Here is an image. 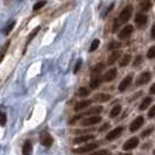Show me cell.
<instances>
[{"label":"cell","instance_id":"obj_1","mask_svg":"<svg viewBox=\"0 0 155 155\" xmlns=\"http://www.w3.org/2000/svg\"><path fill=\"white\" fill-rule=\"evenodd\" d=\"M133 12V7L132 6H126V7L120 12L119 14V22L120 23H126L130 19H131V15H132Z\"/></svg>","mask_w":155,"mask_h":155},{"label":"cell","instance_id":"obj_2","mask_svg":"<svg viewBox=\"0 0 155 155\" xmlns=\"http://www.w3.org/2000/svg\"><path fill=\"white\" fill-rule=\"evenodd\" d=\"M97 147H98V143L97 142H92V143H87L85 146H82V147L74 149V153L75 154H84V153H87V152H90L92 149H96Z\"/></svg>","mask_w":155,"mask_h":155},{"label":"cell","instance_id":"obj_3","mask_svg":"<svg viewBox=\"0 0 155 155\" xmlns=\"http://www.w3.org/2000/svg\"><path fill=\"white\" fill-rule=\"evenodd\" d=\"M40 141L45 147H50L53 145V138L48 132L43 131L40 133Z\"/></svg>","mask_w":155,"mask_h":155},{"label":"cell","instance_id":"obj_4","mask_svg":"<svg viewBox=\"0 0 155 155\" xmlns=\"http://www.w3.org/2000/svg\"><path fill=\"white\" fill-rule=\"evenodd\" d=\"M150 78H152V75H150V72H148V71H145V72H142L141 75H140L138 79H137V82H135V85H145V84H147L148 82L150 81Z\"/></svg>","mask_w":155,"mask_h":155},{"label":"cell","instance_id":"obj_5","mask_svg":"<svg viewBox=\"0 0 155 155\" xmlns=\"http://www.w3.org/2000/svg\"><path fill=\"white\" fill-rule=\"evenodd\" d=\"M132 79H133V75L132 74H130V75H127L126 77L120 82V84H119V86H118V89H119V91H125L127 87H128V85L132 83Z\"/></svg>","mask_w":155,"mask_h":155},{"label":"cell","instance_id":"obj_6","mask_svg":"<svg viewBox=\"0 0 155 155\" xmlns=\"http://www.w3.org/2000/svg\"><path fill=\"white\" fill-rule=\"evenodd\" d=\"M101 111H103V106H94V107H92L91 110H89L87 112L83 113V114H81V116H78L77 118H75L74 120H71V121H70V124L75 123V120H76V119H78V118H82L83 116H92V114H98V113H101Z\"/></svg>","mask_w":155,"mask_h":155},{"label":"cell","instance_id":"obj_7","mask_svg":"<svg viewBox=\"0 0 155 155\" xmlns=\"http://www.w3.org/2000/svg\"><path fill=\"white\" fill-rule=\"evenodd\" d=\"M138 145H139V139L138 138H131L124 143V149L125 150H131V149H134Z\"/></svg>","mask_w":155,"mask_h":155},{"label":"cell","instance_id":"obj_8","mask_svg":"<svg viewBox=\"0 0 155 155\" xmlns=\"http://www.w3.org/2000/svg\"><path fill=\"white\" fill-rule=\"evenodd\" d=\"M133 33V26H125L124 28L121 29V31H119V38L120 40H124V39H127V38H130V35Z\"/></svg>","mask_w":155,"mask_h":155},{"label":"cell","instance_id":"obj_9","mask_svg":"<svg viewBox=\"0 0 155 155\" xmlns=\"http://www.w3.org/2000/svg\"><path fill=\"white\" fill-rule=\"evenodd\" d=\"M142 125H143V118L142 117H138L134 121H132V124L130 125V131L131 132H137Z\"/></svg>","mask_w":155,"mask_h":155},{"label":"cell","instance_id":"obj_10","mask_svg":"<svg viewBox=\"0 0 155 155\" xmlns=\"http://www.w3.org/2000/svg\"><path fill=\"white\" fill-rule=\"evenodd\" d=\"M134 20H135L137 26H138L139 28H142V27H145L146 23H147V15H145L143 13H139V14H137Z\"/></svg>","mask_w":155,"mask_h":155},{"label":"cell","instance_id":"obj_11","mask_svg":"<svg viewBox=\"0 0 155 155\" xmlns=\"http://www.w3.org/2000/svg\"><path fill=\"white\" fill-rule=\"evenodd\" d=\"M116 77H117V69L112 68V69L107 70L105 72V75L103 76V81L104 82H111V81H113Z\"/></svg>","mask_w":155,"mask_h":155},{"label":"cell","instance_id":"obj_12","mask_svg":"<svg viewBox=\"0 0 155 155\" xmlns=\"http://www.w3.org/2000/svg\"><path fill=\"white\" fill-rule=\"evenodd\" d=\"M123 127L120 126V127H117V128H114L113 131H111V132L106 135V140H109V141H111V140H114V139H117L121 133H123Z\"/></svg>","mask_w":155,"mask_h":155},{"label":"cell","instance_id":"obj_13","mask_svg":"<svg viewBox=\"0 0 155 155\" xmlns=\"http://www.w3.org/2000/svg\"><path fill=\"white\" fill-rule=\"evenodd\" d=\"M99 121H101V118L98 116H94V117H90L87 118L85 120L82 121V126H90V125H96L98 124Z\"/></svg>","mask_w":155,"mask_h":155},{"label":"cell","instance_id":"obj_14","mask_svg":"<svg viewBox=\"0 0 155 155\" xmlns=\"http://www.w3.org/2000/svg\"><path fill=\"white\" fill-rule=\"evenodd\" d=\"M101 84V76L99 74H92L91 75V81H90V87L91 89H97Z\"/></svg>","mask_w":155,"mask_h":155},{"label":"cell","instance_id":"obj_15","mask_svg":"<svg viewBox=\"0 0 155 155\" xmlns=\"http://www.w3.org/2000/svg\"><path fill=\"white\" fill-rule=\"evenodd\" d=\"M31 152H33V146H31V141H26V142L23 143V147H22L23 155H31Z\"/></svg>","mask_w":155,"mask_h":155},{"label":"cell","instance_id":"obj_16","mask_svg":"<svg viewBox=\"0 0 155 155\" xmlns=\"http://www.w3.org/2000/svg\"><path fill=\"white\" fill-rule=\"evenodd\" d=\"M119 57H120V51H119V50H117V51H114V53H112L111 56L109 57V60H107V65H112Z\"/></svg>","mask_w":155,"mask_h":155},{"label":"cell","instance_id":"obj_17","mask_svg":"<svg viewBox=\"0 0 155 155\" xmlns=\"http://www.w3.org/2000/svg\"><path fill=\"white\" fill-rule=\"evenodd\" d=\"M110 94L107 93H98L96 97H94V101H99V103H104V101H110Z\"/></svg>","mask_w":155,"mask_h":155},{"label":"cell","instance_id":"obj_18","mask_svg":"<svg viewBox=\"0 0 155 155\" xmlns=\"http://www.w3.org/2000/svg\"><path fill=\"white\" fill-rule=\"evenodd\" d=\"M93 135H82V137H78L74 140V143H82V142H86L89 140H93Z\"/></svg>","mask_w":155,"mask_h":155},{"label":"cell","instance_id":"obj_19","mask_svg":"<svg viewBox=\"0 0 155 155\" xmlns=\"http://www.w3.org/2000/svg\"><path fill=\"white\" fill-rule=\"evenodd\" d=\"M91 104V101H79V103H77L76 105H75V111H81V110L85 109V107H87L89 105Z\"/></svg>","mask_w":155,"mask_h":155},{"label":"cell","instance_id":"obj_20","mask_svg":"<svg viewBox=\"0 0 155 155\" xmlns=\"http://www.w3.org/2000/svg\"><path fill=\"white\" fill-rule=\"evenodd\" d=\"M152 101H153V98H152V97H146V98L142 101V103L139 105V110H141V111H142V110H146L148 106L150 105Z\"/></svg>","mask_w":155,"mask_h":155},{"label":"cell","instance_id":"obj_21","mask_svg":"<svg viewBox=\"0 0 155 155\" xmlns=\"http://www.w3.org/2000/svg\"><path fill=\"white\" fill-rule=\"evenodd\" d=\"M131 61V55L130 54H126L124 55L121 58H120V62H119V65L120 67H126V65H128V63Z\"/></svg>","mask_w":155,"mask_h":155},{"label":"cell","instance_id":"obj_22","mask_svg":"<svg viewBox=\"0 0 155 155\" xmlns=\"http://www.w3.org/2000/svg\"><path fill=\"white\" fill-rule=\"evenodd\" d=\"M120 111H121V106L120 105H116L113 109L111 110V112H110V118H116L120 113Z\"/></svg>","mask_w":155,"mask_h":155},{"label":"cell","instance_id":"obj_23","mask_svg":"<svg viewBox=\"0 0 155 155\" xmlns=\"http://www.w3.org/2000/svg\"><path fill=\"white\" fill-rule=\"evenodd\" d=\"M150 7H152V2H150V1H148V0L142 1V2L140 4V9H141L142 12H146V11H148Z\"/></svg>","mask_w":155,"mask_h":155},{"label":"cell","instance_id":"obj_24","mask_svg":"<svg viewBox=\"0 0 155 155\" xmlns=\"http://www.w3.org/2000/svg\"><path fill=\"white\" fill-rule=\"evenodd\" d=\"M104 67H105V65H104L103 63H97L92 69H91V71H92V74H101V70L104 69Z\"/></svg>","mask_w":155,"mask_h":155},{"label":"cell","instance_id":"obj_25","mask_svg":"<svg viewBox=\"0 0 155 155\" xmlns=\"http://www.w3.org/2000/svg\"><path fill=\"white\" fill-rule=\"evenodd\" d=\"M8 47H9V41H7V42L4 45V47L1 48V50H0V62L4 60V57H5V54H6V51H7Z\"/></svg>","mask_w":155,"mask_h":155},{"label":"cell","instance_id":"obj_26","mask_svg":"<svg viewBox=\"0 0 155 155\" xmlns=\"http://www.w3.org/2000/svg\"><path fill=\"white\" fill-rule=\"evenodd\" d=\"M40 28H41V27H36V28H35V29H34V31H33L31 33V34H29V36H28V40H27V42H26V47H27V45H28V43L31 42V40L34 39L35 36H36V34L39 33Z\"/></svg>","mask_w":155,"mask_h":155},{"label":"cell","instance_id":"obj_27","mask_svg":"<svg viewBox=\"0 0 155 155\" xmlns=\"http://www.w3.org/2000/svg\"><path fill=\"white\" fill-rule=\"evenodd\" d=\"M89 89H86V87H81L79 90H78V96L79 97H86V96H89Z\"/></svg>","mask_w":155,"mask_h":155},{"label":"cell","instance_id":"obj_28","mask_svg":"<svg viewBox=\"0 0 155 155\" xmlns=\"http://www.w3.org/2000/svg\"><path fill=\"white\" fill-rule=\"evenodd\" d=\"M147 57L148 58H155V46L149 48V50L147 51Z\"/></svg>","mask_w":155,"mask_h":155},{"label":"cell","instance_id":"obj_29","mask_svg":"<svg viewBox=\"0 0 155 155\" xmlns=\"http://www.w3.org/2000/svg\"><path fill=\"white\" fill-rule=\"evenodd\" d=\"M91 155H111V152L107 150V149H101V150H97L92 153Z\"/></svg>","mask_w":155,"mask_h":155},{"label":"cell","instance_id":"obj_30","mask_svg":"<svg viewBox=\"0 0 155 155\" xmlns=\"http://www.w3.org/2000/svg\"><path fill=\"white\" fill-rule=\"evenodd\" d=\"M99 46V40H93L92 43H91V47H90V51H94Z\"/></svg>","mask_w":155,"mask_h":155},{"label":"cell","instance_id":"obj_31","mask_svg":"<svg viewBox=\"0 0 155 155\" xmlns=\"http://www.w3.org/2000/svg\"><path fill=\"white\" fill-rule=\"evenodd\" d=\"M119 47H120V43H119V42L112 41V42H110L109 43V47H107V48L111 50V49H117V48H119Z\"/></svg>","mask_w":155,"mask_h":155},{"label":"cell","instance_id":"obj_32","mask_svg":"<svg viewBox=\"0 0 155 155\" xmlns=\"http://www.w3.org/2000/svg\"><path fill=\"white\" fill-rule=\"evenodd\" d=\"M45 5H46V1H39V2H36V4L33 6V9H34V11H38V9L43 7Z\"/></svg>","mask_w":155,"mask_h":155},{"label":"cell","instance_id":"obj_33","mask_svg":"<svg viewBox=\"0 0 155 155\" xmlns=\"http://www.w3.org/2000/svg\"><path fill=\"white\" fill-rule=\"evenodd\" d=\"M14 25H15V21H12V22L9 23V25H8L7 27L5 28V31H4V33H5L6 35H7L8 33H11V31H12V29H13V27H14Z\"/></svg>","mask_w":155,"mask_h":155},{"label":"cell","instance_id":"obj_34","mask_svg":"<svg viewBox=\"0 0 155 155\" xmlns=\"http://www.w3.org/2000/svg\"><path fill=\"white\" fill-rule=\"evenodd\" d=\"M141 63H142V56H141V55H138V56L135 57L134 62H133V65H134V67H138Z\"/></svg>","mask_w":155,"mask_h":155},{"label":"cell","instance_id":"obj_35","mask_svg":"<svg viewBox=\"0 0 155 155\" xmlns=\"http://www.w3.org/2000/svg\"><path fill=\"white\" fill-rule=\"evenodd\" d=\"M6 124V114L4 112H0V126H5Z\"/></svg>","mask_w":155,"mask_h":155},{"label":"cell","instance_id":"obj_36","mask_svg":"<svg viewBox=\"0 0 155 155\" xmlns=\"http://www.w3.org/2000/svg\"><path fill=\"white\" fill-rule=\"evenodd\" d=\"M153 131H154V127H149V128H147L145 132H142L141 137H142V138H146V137H147V135H149V134L153 132Z\"/></svg>","mask_w":155,"mask_h":155},{"label":"cell","instance_id":"obj_37","mask_svg":"<svg viewBox=\"0 0 155 155\" xmlns=\"http://www.w3.org/2000/svg\"><path fill=\"white\" fill-rule=\"evenodd\" d=\"M81 65H82V60L79 58L77 61V63H76V65H75V68H74V72L75 74H77L78 72V70H79V68H81Z\"/></svg>","mask_w":155,"mask_h":155},{"label":"cell","instance_id":"obj_38","mask_svg":"<svg viewBox=\"0 0 155 155\" xmlns=\"http://www.w3.org/2000/svg\"><path fill=\"white\" fill-rule=\"evenodd\" d=\"M148 117H149V118H154L155 117V105L150 109V111L148 112Z\"/></svg>","mask_w":155,"mask_h":155},{"label":"cell","instance_id":"obj_39","mask_svg":"<svg viewBox=\"0 0 155 155\" xmlns=\"http://www.w3.org/2000/svg\"><path fill=\"white\" fill-rule=\"evenodd\" d=\"M149 92L152 93V94H155V83L152 86H150V89H149Z\"/></svg>","mask_w":155,"mask_h":155},{"label":"cell","instance_id":"obj_40","mask_svg":"<svg viewBox=\"0 0 155 155\" xmlns=\"http://www.w3.org/2000/svg\"><path fill=\"white\" fill-rule=\"evenodd\" d=\"M106 128H109V124H105L103 127H101V130H99V131H101V132H103V131H105Z\"/></svg>","mask_w":155,"mask_h":155},{"label":"cell","instance_id":"obj_41","mask_svg":"<svg viewBox=\"0 0 155 155\" xmlns=\"http://www.w3.org/2000/svg\"><path fill=\"white\" fill-rule=\"evenodd\" d=\"M150 34H152V38L155 39V25L153 26V28H152V33H150Z\"/></svg>","mask_w":155,"mask_h":155},{"label":"cell","instance_id":"obj_42","mask_svg":"<svg viewBox=\"0 0 155 155\" xmlns=\"http://www.w3.org/2000/svg\"><path fill=\"white\" fill-rule=\"evenodd\" d=\"M153 154H154V155H155V149H154V153H153Z\"/></svg>","mask_w":155,"mask_h":155},{"label":"cell","instance_id":"obj_43","mask_svg":"<svg viewBox=\"0 0 155 155\" xmlns=\"http://www.w3.org/2000/svg\"><path fill=\"white\" fill-rule=\"evenodd\" d=\"M125 155H132V154H125Z\"/></svg>","mask_w":155,"mask_h":155}]
</instances>
